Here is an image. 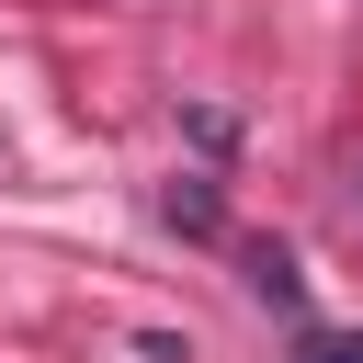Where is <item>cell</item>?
Wrapping results in <instances>:
<instances>
[{
    "label": "cell",
    "instance_id": "6da1fadb",
    "mask_svg": "<svg viewBox=\"0 0 363 363\" xmlns=\"http://www.w3.org/2000/svg\"><path fill=\"white\" fill-rule=\"evenodd\" d=\"M238 272H250V295H261V306H284V318H306V272H295V250H272V238H250V250H238Z\"/></svg>",
    "mask_w": 363,
    "mask_h": 363
},
{
    "label": "cell",
    "instance_id": "7a4b0ae2",
    "mask_svg": "<svg viewBox=\"0 0 363 363\" xmlns=\"http://www.w3.org/2000/svg\"><path fill=\"white\" fill-rule=\"evenodd\" d=\"M159 216H170L182 238H227V204H216V182H204V170H182V182L159 193Z\"/></svg>",
    "mask_w": 363,
    "mask_h": 363
},
{
    "label": "cell",
    "instance_id": "3957f363",
    "mask_svg": "<svg viewBox=\"0 0 363 363\" xmlns=\"http://www.w3.org/2000/svg\"><path fill=\"white\" fill-rule=\"evenodd\" d=\"M295 363H363V340H306Z\"/></svg>",
    "mask_w": 363,
    "mask_h": 363
}]
</instances>
